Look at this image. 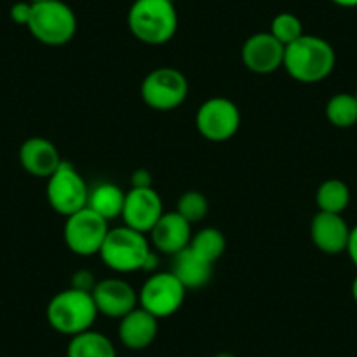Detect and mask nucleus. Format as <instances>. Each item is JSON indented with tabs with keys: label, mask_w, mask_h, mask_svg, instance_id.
<instances>
[{
	"label": "nucleus",
	"mask_w": 357,
	"mask_h": 357,
	"mask_svg": "<svg viewBox=\"0 0 357 357\" xmlns=\"http://www.w3.org/2000/svg\"><path fill=\"white\" fill-rule=\"evenodd\" d=\"M191 249L204 257L205 261L214 264L226 250V238L221 229L218 228H204L197 231L191 238Z\"/></svg>",
	"instance_id": "obj_23"
},
{
	"label": "nucleus",
	"mask_w": 357,
	"mask_h": 357,
	"mask_svg": "<svg viewBox=\"0 0 357 357\" xmlns=\"http://www.w3.org/2000/svg\"><path fill=\"white\" fill-rule=\"evenodd\" d=\"M186 291L172 272L153 273L140 287L139 307L156 319H167L183 307Z\"/></svg>",
	"instance_id": "obj_9"
},
{
	"label": "nucleus",
	"mask_w": 357,
	"mask_h": 357,
	"mask_svg": "<svg viewBox=\"0 0 357 357\" xmlns=\"http://www.w3.org/2000/svg\"><path fill=\"white\" fill-rule=\"evenodd\" d=\"M29 2H32V4H37V2H44V0H29Z\"/></svg>",
	"instance_id": "obj_33"
},
{
	"label": "nucleus",
	"mask_w": 357,
	"mask_h": 357,
	"mask_svg": "<svg viewBox=\"0 0 357 357\" xmlns=\"http://www.w3.org/2000/svg\"><path fill=\"white\" fill-rule=\"evenodd\" d=\"M20 163L23 170L33 177L50 178L63 163V160L51 140L44 137H30L20 147Z\"/></svg>",
	"instance_id": "obj_16"
},
{
	"label": "nucleus",
	"mask_w": 357,
	"mask_h": 357,
	"mask_svg": "<svg viewBox=\"0 0 357 357\" xmlns=\"http://www.w3.org/2000/svg\"><path fill=\"white\" fill-rule=\"evenodd\" d=\"M214 357H236V356H233V354H228V352H222V354H215Z\"/></svg>",
	"instance_id": "obj_32"
},
{
	"label": "nucleus",
	"mask_w": 357,
	"mask_h": 357,
	"mask_svg": "<svg viewBox=\"0 0 357 357\" xmlns=\"http://www.w3.org/2000/svg\"><path fill=\"white\" fill-rule=\"evenodd\" d=\"M128 29L137 40L149 46L170 43L178 29L174 0H135L128 11Z\"/></svg>",
	"instance_id": "obj_2"
},
{
	"label": "nucleus",
	"mask_w": 357,
	"mask_h": 357,
	"mask_svg": "<svg viewBox=\"0 0 357 357\" xmlns=\"http://www.w3.org/2000/svg\"><path fill=\"white\" fill-rule=\"evenodd\" d=\"M97 282L98 280H95V275L89 272V270H79V272H75L74 277H72L70 287L79 291H86V293H91V291L95 289V286H97Z\"/></svg>",
	"instance_id": "obj_26"
},
{
	"label": "nucleus",
	"mask_w": 357,
	"mask_h": 357,
	"mask_svg": "<svg viewBox=\"0 0 357 357\" xmlns=\"http://www.w3.org/2000/svg\"><path fill=\"white\" fill-rule=\"evenodd\" d=\"M9 15H11V20L16 25L26 26L30 22V16H32V2H29V0H25V2H16V4H13Z\"/></svg>",
	"instance_id": "obj_27"
},
{
	"label": "nucleus",
	"mask_w": 357,
	"mask_h": 357,
	"mask_svg": "<svg viewBox=\"0 0 357 357\" xmlns=\"http://www.w3.org/2000/svg\"><path fill=\"white\" fill-rule=\"evenodd\" d=\"M352 298H354V301L357 303V275H356V279H354V282H352Z\"/></svg>",
	"instance_id": "obj_31"
},
{
	"label": "nucleus",
	"mask_w": 357,
	"mask_h": 357,
	"mask_svg": "<svg viewBox=\"0 0 357 357\" xmlns=\"http://www.w3.org/2000/svg\"><path fill=\"white\" fill-rule=\"evenodd\" d=\"M26 29L40 44L65 46L77 32V18L70 6L61 0H44L32 4V16Z\"/></svg>",
	"instance_id": "obj_5"
},
{
	"label": "nucleus",
	"mask_w": 357,
	"mask_h": 357,
	"mask_svg": "<svg viewBox=\"0 0 357 357\" xmlns=\"http://www.w3.org/2000/svg\"><path fill=\"white\" fill-rule=\"evenodd\" d=\"M310 236L314 245L321 252L336 256L347 250L350 236V226L343 219L342 214H328L317 212L312 219Z\"/></svg>",
	"instance_id": "obj_14"
},
{
	"label": "nucleus",
	"mask_w": 357,
	"mask_h": 357,
	"mask_svg": "<svg viewBox=\"0 0 357 357\" xmlns=\"http://www.w3.org/2000/svg\"><path fill=\"white\" fill-rule=\"evenodd\" d=\"M286 46L270 32H259L247 37L242 46V63L254 74L266 75L284 67Z\"/></svg>",
	"instance_id": "obj_11"
},
{
	"label": "nucleus",
	"mask_w": 357,
	"mask_h": 357,
	"mask_svg": "<svg viewBox=\"0 0 357 357\" xmlns=\"http://www.w3.org/2000/svg\"><path fill=\"white\" fill-rule=\"evenodd\" d=\"M354 95H356V98H357V91H356V93H354Z\"/></svg>",
	"instance_id": "obj_34"
},
{
	"label": "nucleus",
	"mask_w": 357,
	"mask_h": 357,
	"mask_svg": "<svg viewBox=\"0 0 357 357\" xmlns=\"http://www.w3.org/2000/svg\"><path fill=\"white\" fill-rule=\"evenodd\" d=\"M109 229V222L104 218L86 207L68 215L63 228V238L70 252L88 257L100 252Z\"/></svg>",
	"instance_id": "obj_10"
},
{
	"label": "nucleus",
	"mask_w": 357,
	"mask_h": 357,
	"mask_svg": "<svg viewBox=\"0 0 357 357\" xmlns=\"http://www.w3.org/2000/svg\"><path fill=\"white\" fill-rule=\"evenodd\" d=\"M163 214V204L154 188H132L126 191L121 214L126 226L147 235Z\"/></svg>",
	"instance_id": "obj_12"
},
{
	"label": "nucleus",
	"mask_w": 357,
	"mask_h": 357,
	"mask_svg": "<svg viewBox=\"0 0 357 357\" xmlns=\"http://www.w3.org/2000/svg\"><path fill=\"white\" fill-rule=\"evenodd\" d=\"M125 197L126 193L119 186L112 183H102L93 190H89L88 208L109 222L116 218H121Z\"/></svg>",
	"instance_id": "obj_19"
},
{
	"label": "nucleus",
	"mask_w": 357,
	"mask_h": 357,
	"mask_svg": "<svg viewBox=\"0 0 357 357\" xmlns=\"http://www.w3.org/2000/svg\"><path fill=\"white\" fill-rule=\"evenodd\" d=\"M315 204H317L319 212L343 214L350 204V188L342 178H326L317 188Z\"/></svg>",
	"instance_id": "obj_21"
},
{
	"label": "nucleus",
	"mask_w": 357,
	"mask_h": 357,
	"mask_svg": "<svg viewBox=\"0 0 357 357\" xmlns=\"http://www.w3.org/2000/svg\"><path fill=\"white\" fill-rule=\"evenodd\" d=\"M98 256L112 272H140V270H146L153 256L151 240L147 238L146 233L137 231L130 226H118V228L109 229Z\"/></svg>",
	"instance_id": "obj_4"
},
{
	"label": "nucleus",
	"mask_w": 357,
	"mask_h": 357,
	"mask_svg": "<svg viewBox=\"0 0 357 357\" xmlns=\"http://www.w3.org/2000/svg\"><path fill=\"white\" fill-rule=\"evenodd\" d=\"M177 214L183 215L191 226L202 222L208 215V200L204 193L200 191H186L183 193V197L177 200V208H175Z\"/></svg>",
	"instance_id": "obj_24"
},
{
	"label": "nucleus",
	"mask_w": 357,
	"mask_h": 357,
	"mask_svg": "<svg viewBox=\"0 0 357 357\" xmlns=\"http://www.w3.org/2000/svg\"><path fill=\"white\" fill-rule=\"evenodd\" d=\"M333 4L340 6V8H357V0H331Z\"/></svg>",
	"instance_id": "obj_30"
},
{
	"label": "nucleus",
	"mask_w": 357,
	"mask_h": 357,
	"mask_svg": "<svg viewBox=\"0 0 357 357\" xmlns=\"http://www.w3.org/2000/svg\"><path fill=\"white\" fill-rule=\"evenodd\" d=\"M67 357H118L116 347L104 333L88 329L72 336L67 347Z\"/></svg>",
	"instance_id": "obj_20"
},
{
	"label": "nucleus",
	"mask_w": 357,
	"mask_h": 357,
	"mask_svg": "<svg viewBox=\"0 0 357 357\" xmlns=\"http://www.w3.org/2000/svg\"><path fill=\"white\" fill-rule=\"evenodd\" d=\"M347 254H349L350 261H352L354 266L357 268V225L354 228H350V236L349 243H347Z\"/></svg>",
	"instance_id": "obj_29"
},
{
	"label": "nucleus",
	"mask_w": 357,
	"mask_h": 357,
	"mask_svg": "<svg viewBox=\"0 0 357 357\" xmlns=\"http://www.w3.org/2000/svg\"><path fill=\"white\" fill-rule=\"evenodd\" d=\"M326 118L336 128L357 125V98L354 93H336L326 104Z\"/></svg>",
	"instance_id": "obj_22"
},
{
	"label": "nucleus",
	"mask_w": 357,
	"mask_h": 357,
	"mask_svg": "<svg viewBox=\"0 0 357 357\" xmlns=\"http://www.w3.org/2000/svg\"><path fill=\"white\" fill-rule=\"evenodd\" d=\"M197 130L205 140L226 142L238 133L242 116L238 105L225 97L205 100L197 111Z\"/></svg>",
	"instance_id": "obj_8"
},
{
	"label": "nucleus",
	"mask_w": 357,
	"mask_h": 357,
	"mask_svg": "<svg viewBox=\"0 0 357 357\" xmlns=\"http://www.w3.org/2000/svg\"><path fill=\"white\" fill-rule=\"evenodd\" d=\"M190 82L186 75L174 67H160L144 77L140 95L147 107L160 112L174 111L186 102Z\"/></svg>",
	"instance_id": "obj_6"
},
{
	"label": "nucleus",
	"mask_w": 357,
	"mask_h": 357,
	"mask_svg": "<svg viewBox=\"0 0 357 357\" xmlns=\"http://www.w3.org/2000/svg\"><path fill=\"white\" fill-rule=\"evenodd\" d=\"M151 243L160 252L175 256L191 243V225L177 212H165L149 231Z\"/></svg>",
	"instance_id": "obj_15"
},
{
	"label": "nucleus",
	"mask_w": 357,
	"mask_h": 357,
	"mask_svg": "<svg viewBox=\"0 0 357 357\" xmlns=\"http://www.w3.org/2000/svg\"><path fill=\"white\" fill-rule=\"evenodd\" d=\"M91 294L98 314L111 319H123L139 305V293L123 279L98 280Z\"/></svg>",
	"instance_id": "obj_13"
},
{
	"label": "nucleus",
	"mask_w": 357,
	"mask_h": 357,
	"mask_svg": "<svg viewBox=\"0 0 357 357\" xmlns=\"http://www.w3.org/2000/svg\"><path fill=\"white\" fill-rule=\"evenodd\" d=\"M336 65L335 47L326 39L303 33L286 46L284 68L301 84H317L333 74Z\"/></svg>",
	"instance_id": "obj_1"
},
{
	"label": "nucleus",
	"mask_w": 357,
	"mask_h": 357,
	"mask_svg": "<svg viewBox=\"0 0 357 357\" xmlns=\"http://www.w3.org/2000/svg\"><path fill=\"white\" fill-rule=\"evenodd\" d=\"M158 321L160 319H156L153 314L144 310L142 307L133 308L130 314L119 319V340L130 350L147 349L156 340Z\"/></svg>",
	"instance_id": "obj_17"
},
{
	"label": "nucleus",
	"mask_w": 357,
	"mask_h": 357,
	"mask_svg": "<svg viewBox=\"0 0 357 357\" xmlns=\"http://www.w3.org/2000/svg\"><path fill=\"white\" fill-rule=\"evenodd\" d=\"M270 33L279 43H282L284 46H289V44H293L294 40H298L305 33L303 23H301V20L298 16L291 15V13H280V15H277L272 20Z\"/></svg>",
	"instance_id": "obj_25"
},
{
	"label": "nucleus",
	"mask_w": 357,
	"mask_h": 357,
	"mask_svg": "<svg viewBox=\"0 0 357 357\" xmlns=\"http://www.w3.org/2000/svg\"><path fill=\"white\" fill-rule=\"evenodd\" d=\"M98 315L93 294L74 287L54 294L46 308V319L51 328L70 338L93 328Z\"/></svg>",
	"instance_id": "obj_3"
},
{
	"label": "nucleus",
	"mask_w": 357,
	"mask_h": 357,
	"mask_svg": "<svg viewBox=\"0 0 357 357\" xmlns=\"http://www.w3.org/2000/svg\"><path fill=\"white\" fill-rule=\"evenodd\" d=\"M132 188H153V177L146 168H139L133 172Z\"/></svg>",
	"instance_id": "obj_28"
},
{
	"label": "nucleus",
	"mask_w": 357,
	"mask_h": 357,
	"mask_svg": "<svg viewBox=\"0 0 357 357\" xmlns=\"http://www.w3.org/2000/svg\"><path fill=\"white\" fill-rule=\"evenodd\" d=\"M46 197L54 212L68 218L88 207L89 188L74 165L63 161L47 178Z\"/></svg>",
	"instance_id": "obj_7"
},
{
	"label": "nucleus",
	"mask_w": 357,
	"mask_h": 357,
	"mask_svg": "<svg viewBox=\"0 0 357 357\" xmlns=\"http://www.w3.org/2000/svg\"><path fill=\"white\" fill-rule=\"evenodd\" d=\"M174 264H172V273L178 279L186 289H200L207 286L212 277V266L214 264L205 261L198 256L191 247L175 254Z\"/></svg>",
	"instance_id": "obj_18"
}]
</instances>
